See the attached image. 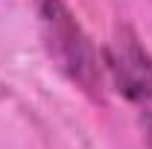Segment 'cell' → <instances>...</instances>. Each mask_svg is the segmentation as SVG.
<instances>
[{
  "instance_id": "obj_1",
  "label": "cell",
  "mask_w": 152,
  "mask_h": 149,
  "mask_svg": "<svg viewBox=\"0 0 152 149\" xmlns=\"http://www.w3.org/2000/svg\"><path fill=\"white\" fill-rule=\"evenodd\" d=\"M38 26L50 61L82 93L102 102V64L94 41L64 0H38Z\"/></svg>"
},
{
  "instance_id": "obj_2",
  "label": "cell",
  "mask_w": 152,
  "mask_h": 149,
  "mask_svg": "<svg viewBox=\"0 0 152 149\" xmlns=\"http://www.w3.org/2000/svg\"><path fill=\"white\" fill-rule=\"evenodd\" d=\"M105 67L114 88L129 102H152V56L132 26L120 23L105 47Z\"/></svg>"
},
{
  "instance_id": "obj_3",
  "label": "cell",
  "mask_w": 152,
  "mask_h": 149,
  "mask_svg": "<svg viewBox=\"0 0 152 149\" xmlns=\"http://www.w3.org/2000/svg\"><path fill=\"white\" fill-rule=\"evenodd\" d=\"M143 137H146V149H152V111L143 114Z\"/></svg>"
}]
</instances>
